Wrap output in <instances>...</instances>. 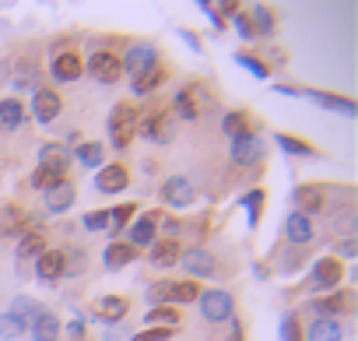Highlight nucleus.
<instances>
[{"instance_id": "nucleus-1", "label": "nucleus", "mask_w": 358, "mask_h": 341, "mask_svg": "<svg viewBox=\"0 0 358 341\" xmlns=\"http://www.w3.org/2000/svg\"><path fill=\"white\" fill-rule=\"evenodd\" d=\"M201 299V285L183 278H162V281H151L148 285V302L151 306H179V302H197Z\"/></svg>"}, {"instance_id": "nucleus-2", "label": "nucleus", "mask_w": 358, "mask_h": 341, "mask_svg": "<svg viewBox=\"0 0 358 341\" xmlns=\"http://www.w3.org/2000/svg\"><path fill=\"white\" fill-rule=\"evenodd\" d=\"M134 134H137V109L130 102H116L113 113H109V141H113V148L116 151L130 148Z\"/></svg>"}, {"instance_id": "nucleus-3", "label": "nucleus", "mask_w": 358, "mask_h": 341, "mask_svg": "<svg viewBox=\"0 0 358 341\" xmlns=\"http://www.w3.org/2000/svg\"><path fill=\"white\" fill-rule=\"evenodd\" d=\"M197 306H201V316H204L208 323H225V320H232V313H236V299H232V292H225V288H208V292H201Z\"/></svg>"}, {"instance_id": "nucleus-4", "label": "nucleus", "mask_w": 358, "mask_h": 341, "mask_svg": "<svg viewBox=\"0 0 358 341\" xmlns=\"http://www.w3.org/2000/svg\"><path fill=\"white\" fill-rule=\"evenodd\" d=\"M176 264H183V271H190V281L194 278H215L218 274V257L204 246H187V250H179V260Z\"/></svg>"}, {"instance_id": "nucleus-5", "label": "nucleus", "mask_w": 358, "mask_h": 341, "mask_svg": "<svg viewBox=\"0 0 358 341\" xmlns=\"http://www.w3.org/2000/svg\"><path fill=\"white\" fill-rule=\"evenodd\" d=\"M341 278H344V264L337 260V257H320L316 264H313V274H309V288L313 292H334L337 285H341Z\"/></svg>"}, {"instance_id": "nucleus-6", "label": "nucleus", "mask_w": 358, "mask_h": 341, "mask_svg": "<svg viewBox=\"0 0 358 341\" xmlns=\"http://www.w3.org/2000/svg\"><path fill=\"white\" fill-rule=\"evenodd\" d=\"M158 218H162V211H144L141 218H134L127 225V243L134 250H144V246L158 243Z\"/></svg>"}, {"instance_id": "nucleus-7", "label": "nucleus", "mask_w": 358, "mask_h": 341, "mask_svg": "<svg viewBox=\"0 0 358 341\" xmlns=\"http://www.w3.org/2000/svg\"><path fill=\"white\" fill-rule=\"evenodd\" d=\"M155 64H158V50H155V46H148V43L130 46V50L120 57V67H123V74H130V81H134V78H141L144 71H151Z\"/></svg>"}, {"instance_id": "nucleus-8", "label": "nucleus", "mask_w": 358, "mask_h": 341, "mask_svg": "<svg viewBox=\"0 0 358 341\" xmlns=\"http://www.w3.org/2000/svg\"><path fill=\"white\" fill-rule=\"evenodd\" d=\"M88 74L95 78V81H102V85H116L120 81V74H123V67H120V57L116 53H109V50H95L92 57H88Z\"/></svg>"}, {"instance_id": "nucleus-9", "label": "nucleus", "mask_w": 358, "mask_h": 341, "mask_svg": "<svg viewBox=\"0 0 358 341\" xmlns=\"http://www.w3.org/2000/svg\"><path fill=\"white\" fill-rule=\"evenodd\" d=\"M299 99H313L316 106L334 109V113H341V116H348V120L358 116V102L348 99V95H334V92H320V88H299Z\"/></svg>"}, {"instance_id": "nucleus-10", "label": "nucleus", "mask_w": 358, "mask_h": 341, "mask_svg": "<svg viewBox=\"0 0 358 341\" xmlns=\"http://www.w3.org/2000/svg\"><path fill=\"white\" fill-rule=\"evenodd\" d=\"M29 106H32V116H36L39 123H53V120L60 116V109H64V99H60L57 88H46V85H43V88L32 92V102H29Z\"/></svg>"}, {"instance_id": "nucleus-11", "label": "nucleus", "mask_w": 358, "mask_h": 341, "mask_svg": "<svg viewBox=\"0 0 358 341\" xmlns=\"http://www.w3.org/2000/svg\"><path fill=\"white\" fill-rule=\"evenodd\" d=\"M162 201H165L169 208H190V204L197 201V190H194L190 176H169V180L162 183Z\"/></svg>"}, {"instance_id": "nucleus-12", "label": "nucleus", "mask_w": 358, "mask_h": 341, "mask_svg": "<svg viewBox=\"0 0 358 341\" xmlns=\"http://www.w3.org/2000/svg\"><path fill=\"white\" fill-rule=\"evenodd\" d=\"M264 155H267V148H264V141H260L257 134L232 137V162H236L239 169H250V165H257Z\"/></svg>"}, {"instance_id": "nucleus-13", "label": "nucleus", "mask_w": 358, "mask_h": 341, "mask_svg": "<svg viewBox=\"0 0 358 341\" xmlns=\"http://www.w3.org/2000/svg\"><path fill=\"white\" fill-rule=\"evenodd\" d=\"M67 165H71V148H67V144H60V141H50V144H43V148H39V169L53 173L57 180H64Z\"/></svg>"}, {"instance_id": "nucleus-14", "label": "nucleus", "mask_w": 358, "mask_h": 341, "mask_svg": "<svg viewBox=\"0 0 358 341\" xmlns=\"http://www.w3.org/2000/svg\"><path fill=\"white\" fill-rule=\"evenodd\" d=\"M50 74H53V81H57V85H71V81H78V78L85 74V64H81V57H78L74 50H64V53H57V57H53Z\"/></svg>"}, {"instance_id": "nucleus-15", "label": "nucleus", "mask_w": 358, "mask_h": 341, "mask_svg": "<svg viewBox=\"0 0 358 341\" xmlns=\"http://www.w3.org/2000/svg\"><path fill=\"white\" fill-rule=\"evenodd\" d=\"M127 183H130V173H127V165H120V162L102 165L99 176H95V190L99 194H120V190H127Z\"/></svg>"}, {"instance_id": "nucleus-16", "label": "nucleus", "mask_w": 358, "mask_h": 341, "mask_svg": "<svg viewBox=\"0 0 358 341\" xmlns=\"http://www.w3.org/2000/svg\"><path fill=\"white\" fill-rule=\"evenodd\" d=\"M295 204H299V215H320L323 208H327V194H323V187H316V183H302V187H295Z\"/></svg>"}, {"instance_id": "nucleus-17", "label": "nucleus", "mask_w": 358, "mask_h": 341, "mask_svg": "<svg viewBox=\"0 0 358 341\" xmlns=\"http://www.w3.org/2000/svg\"><path fill=\"white\" fill-rule=\"evenodd\" d=\"M29 225V215L18 204H4L0 208V239H22Z\"/></svg>"}, {"instance_id": "nucleus-18", "label": "nucleus", "mask_w": 358, "mask_h": 341, "mask_svg": "<svg viewBox=\"0 0 358 341\" xmlns=\"http://www.w3.org/2000/svg\"><path fill=\"white\" fill-rule=\"evenodd\" d=\"M355 295L351 292H341V288H334V292H327V299H316L313 302V309L323 316V320H337L341 313H348L355 302H351Z\"/></svg>"}, {"instance_id": "nucleus-19", "label": "nucleus", "mask_w": 358, "mask_h": 341, "mask_svg": "<svg viewBox=\"0 0 358 341\" xmlns=\"http://www.w3.org/2000/svg\"><path fill=\"white\" fill-rule=\"evenodd\" d=\"M60 330H64V323H60V316H57L53 309H43V313L29 323L32 341H60Z\"/></svg>"}, {"instance_id": "nucleus-20", "label": "nucleus", "mask_w": 358, "mask_h": 341, "mask_svg": "<svg viewBox=\"0 0 358 341\" xmlns=\"http://www.w3.org/2000/svg\"><path fill=\"white\" fill-rule=\"evenodd\" d=\"M43 201H46V211H50V215H64V211L74 204V183L57 180V183L43 194Z\"/></svg>"}, {"instance_id": "nucleus-21", "label": "nucleus", "mask_w": 358, "mask_h": 341, "mask_svg": "<svg viewBox=\"0 0 358 341\" xmlns=\"http://www.w3.org/2000/svg\"><path fill=\"white\" fill-rule=\"evenodd\" d=\"M285 236H288V243H292V246L306 250V246L313 243V218H306V215L292 211V215H288V222H285Z\"/></svg>"}, {"instance_id": "nucleus-22", "label": "nucleus", "mask_w": 358, "mask_h": 341, "mask_svg": "<svg viewBox=\"0 0 358 341\" xmlns=\"http://www.w3.org/2000/svg\"><path fill=\"white\" fill-rule=\"evenodd\" d=\"M36 278L46 281V285L64 278V250H43L36 257Z\"/></svg>"}, {"instance_id": "nucleus-23", "label": "nucleus", "mask_w": 358, "mask_h": 341, "mask_svg": "<svg viewBox=\"0 0 358 341\" xmlns=\"http://www.w3.org/2000/svg\"><path fill=\"white\" fill-rule=\"evenodd\" d=\"M15 88H18V92H36V88H43V74H39V64H36L32 57H22V60L15 64Z\"/></svg>"}, {"instance_id": "nucleus-24", "label": "nucleus", "mask_w": 358, "mask_h": 341, "mask_svg": "<svg viewBox=\"0 0 358 341\" xmlns=\"http://www.w3.org/2000/svg\"><path fill=\"white\" fill-rule=\"evenodd\" d=\"M137 253H141V250H134L127 239H113V243H106L102 260H106V267H109V271H120V267L134 264V260H137Z\"/></svg>"}, {"instance_id": "nucleus-25", "label": "nucleus", "mask_w": 358, "mask_h": 341, "mask_svg": "<svg viewBox=\"0 0 358 341\" xmlns=\"http://www.w3.org/2000/svg\"><path fill=\"white\" fill-rule=\"evenodd\" d=\"M29 120V109L22 99H0V127L4 130H22Z\"/></svg>"}, {"instance_id": "nucleus-26", "label": "nucleus", "mask_w": 358, "mask_h": 341, "mask_svg": "<svg viewBox=\"0 0 358 341\" xmlns=\"http://www.w3.org/2000/svg\"><path fill=\"white\" fill-rule=\"evenodd\" d=\"M148 260H151V267H158V271L172 267V264L179 260V243H176V239H158V243H151V246H148Z\"/></svg>"}, {"instance_id": "nucleus-27", "label": "nucleus", "mask_w": 358, "mask_h": 341, "mask_svg": "<svg viewBox=\"0 0 358 341\" xmlns=\"http://www.w3.org/2000/svg\"><path fill=\"white\" fill-rule=\"evenodd\" d=\"M341 337H344L341 320H323V316H316V320L306 327V341H341Z\"/></svg>"}, {"instance_id": "nucleus-28", "label": "nucleus", "mask_w": 358, "mask_h": 341, "mask_svg": "<svg viewBox=\"0 0 358 341\" xmlns=\"http://www.w3.org/2000/svg\"><path fill=\"white\" fill-rule=\"evenodd\" d=\"M137 130H141L148 141H172V120L162 116V113H151L144 123H137Z\"/></svg>"}, {"instance_id": "nucleus-29", "label": "nucleus", "mask_w": 358, "mask_h": 341, "mask_svg": "<svg viewBox=\"0 0 358 341\" xmlns=\"http://www.w3.org/2000/svg\"><path fill=\"white\" fill-rule=\"evenodd\" d=\"M250 127H253V116H250L246 109H229V113L222 116V134H229V137H243V134H253Z\"/></svg>"}, {"instance_id": "nucleus-30", "label": "nucleus", "mask_w": 358, "mask_h": 341, "mask_svg": "<svg viewBox=\"0 0 358 341\" xmlns=\"http://www.w3.org/2000/svg\"><path fill=\"white\" fill-rule=\"evenodd\" d=\"M165 78H169V71H165L162 64H155L151 71H144L141 78H134V81H130V88H134V95H151L158 85H165Z\"/></svg>"}, {"instance_id": "nucleus-31", "label": "nucleus", "mask_w": 358, "mask_h": 341, "mask_svg": "<svg viewBox=\"0 0 358 341\" xmlns=\"http://www.w3.org/2000/svg\"><path fill=\"white\" fill-rule=\"evenodd\" d=\"M71 158H78V162L88 165V169H99V165L106 162V144H102V141H78V151H74Z\"/></svg>"}, {"instance_id": "nucleus-32", "label": "nucleus", "mask_w": 358, "mask_h": 341, "mask_svg": "<svg viewBox=\"0 0 358 341\" xmlns=\"http://www.w3.org/2000/svg\"><path fill=\"white\" fill-rule=\"evenodd\" d=\"M172 102H176V116H179V120H197V116H201V102H197L194 85H190V88H179Z\"/></svg>"}, {"instance_id": "nucleus-33", "label": "nucleus", "mask_w": 358, "mask_h": 341, "mask_svg": "<svg viewBox=\"0 0 358 341\" xmlns=\"http://www.w3.org/2000/svg\"><path fill=\"white\" fill-rule=\"evenodd\" d=\"M43 250H46V236H43V232H25V236H22V243H18V250H15V260H18V267H22L25 260L39 257Z\"/></svg>"}, {"instance_id": "nucleus-34", "label": "nucleus", "mask_w": 358, "mask_h": 341, "mask_svg": "<svg viewBox=\"0 0 358 341\" xmlns=\"http://www.w3.org/2000/svg\"><path fill=\"white\" fill-rule=\"evenodd\" d=\"M127 309H130V302H127L123 295H102V299H99V316H102L106 323L123 320V316H127Z\"/></svg>"}, {"instance_id": "nucleus-35", "label": "nucleus", "mask_w": 358, "mask_h": 341, "mask_svg": "<svg viewBox=\"0 0 358 341\" xmlns=\"http://www.w3.org/2000/svg\"><path fill=\"white\" fill-rule=\"evenodd\" d=\"M43 309H46L43 302H36V299H29V295H18V299H11V309H8V313H11V316H18V320L29 327V323H32V320H36Z\"/></svg>"}, {"instance_id": "nucleus-36", "label": "nucleus", "mask_w": 358, "mask_h": 341, "mask_svg": "<svg viewBox=\"0 0 358 341\" xmlns=\"http://www.w3.org/2000/svg\"><path fill=\"white\" fill-rule=\"evenodd\" d=\"M250 25H253V36H274V15H271V8L253 4L250 8Z\"/></svg>"}, {"instance_id": "nucleus-37", "label": "nucleus", "mask_w": 358, "mask_h": 341, "mask_svg": "<svg viewBox=\"0 0 358 341\" xmlns=\"http://www.w3.org/2000/svg\"><path fill=\"white\" fill-rule=\"evenodd\" d=\"M274 141H278V148H281L285 155H299V158H313V155H316V148H313L309 141H299V137H292V134H274Z\"/></svg>"}, {"instance_id": "nucleus-38", "label": "nucleus", "mask_w": 358, "mask_h": 341, "mask_svg": "<svg viewBox=\"0 0 358 341\" xmlns=\"http://www.w3.org/2000/svg\"><path fill=\"white\" fill-rule=\"evenodd\" d=\"M144 323L148 327H179V309L176 306H151Z\"/></svg>"}, {"instance_id": "nucleus-39", "label": "nucleus", "mask_w": 358, "mask_h": 341, "mask_svg": "<svg viewBox=\"0 0 358 341\" xmlns=\"http://www.w3.org/2000/svg\"><path fill=\"white\" fill-rule=\"evenodd\" d=\"M134 215H137L134 204H116V208H109V232H113V236L123 232V229L134 222Z\"/></svg>"}, {"instance_id": "nucleus-40", "label": "nucleus", "mask_w": 358, "mask_h": 341, "mask_svg": "<svg viewBox=\"0 0 358 341\" xmlns=\"http://www.w3.org/2000/svg\"><path fill=\"white\" fill-rule=\"evenodd\" d=\"M25 330H29V327H25L18 316H11V313H0V341H18Z\"/></svg>"}, {"instance_id": "nucleus-41", "label": "nucleus", "mask_w": 358, "mask_h": 341, "mask_svg": "<svg viewBox=\"0 0 358 341\" xmlns=\"http://www.w3.org/2000/svg\"><path fill=\"white\" fill-rule=\"evenodd\" d=\"M243 208H246V215H250V229H257V222H260V208H264V190L253 187V190L243 197Z\"/></svg>"}, {"instance_id": "nucleus-42", "label": "nucleus", "mask_w": 358, "mask_h": 341, "mask_svg": "<svg viewBox=\"0 0 358 341\" xmlns=\"http://www.w3.org/2000/svg\"><path fill=\"white\" fill-rule=\"evenodd\" d=\"M281 341H302V316L295 309L285 313V320H281Z\"/></svg>"}, {"instance_id": "nucleus-43", "label": "nucleus", "mask_w": 358, "mask_h": 341, "mask_svg": "<svg viewBox=\"0 0 358 341\" xmlns=\"http://www.w3.org/2000/svg\"><path fill=\"white\" fill-rule=\"evenodd\" d=\"M236 64H239V67H246V71H250L253 78H260V81H264V78H271L267 64H264V60H257L253 53H236Z\"/></svg>"}, {"instance_id": "nucleus-44", "label": "nucleus", "mask_w": 358, "mask_h": 341, "mask_svg": "<svg viewBox=\"0 0 358 341\" xmlns=\"http://www.w3.org/2000/svg\"><path fill=\"white\" fill-rule=\"evenodd\" d=\"M81 225H85L88 232H102V229H109V211H88V215L81 218Z\"/></svg>"}, {"instance_id": "nucleus-45", "label": "nucleus", "mask_w": 358, "mask_h": 341, "mask_svg": "<svg viewBox=\"0 0 358 341\" xmlns=\"http://www.w3.org/2000/svg\"><path fill=\"white\" fill-rule=\"evenodd\" d=\"M176 334V327H148V330H137L134 341H169Z\"/></svg>"}, {"instance_id": "nucleus-46", "label": "nucleus", "mask_w": 358, "mask_h": 341, "mask_svg": "<svg viewBox=\"0 0 358 341\" xmlns=\"http://www.w3.org/2000/svg\"><path fill=\"white\" fill-rule=\"evenodd\" d=\"M53 183H57V176H53V173H46V169H36L32 180H29V187H32V190H43V194H46Z\"/></svg>"}, {"instance_id": "nucleus-47", "label": "nucleus", "mask_w": 358, "mask_h": 341, "mask_svg": "<svg viewBox=\"0 0 358 341\" xmlns=\"http://www.w3.org/2000/svg\"><path fill=\"white\" fill-rule=\"evenodd\" d=\"M232 25H236L239 39H253V25H250V15H246V11H236V15H232Z\"/></svg>"}, {"instance_id": "nucleus-48", "label": "nucleus", "mask_w": 358, "mask_h": 341, "mask_svg": "<svg viewBox=\"0 0 358 341\" xmlns=\"http://www.w3.org/2000/svg\"><path fill=\"white\" fill-rule=\"evenodd\" d=\"M60 334H67V337L81 341V337H85V320H81V316H74L71 323H64V330H60Z\"/></svg>"}, {"instance_id": "nucleus-49", "label": "nucleus", "mask_w": 358, "mask_h": 341, "mask_svg": "<svg viewBox=\"0 0 358 341\" xmlns=\"http://www.w3.org/2000/svg\"><path fill=\"white\" fill-rule=\"evenodd\" d=\"M337 253H341V257H358V239H355V236H344V239L337 243Z\"/></svg>"}, {"instance_id": "nucleus-50", "label": "nucleus", "mask_w": 358, "mask_h": 341, "mask_svg": "<svg viewBox=\"0 0 358 341\" xmlns=\"http://www.w3.org/2000/svg\"><path fill=\"white\" fill-rule=\"evenodd\" d=\"M243 334H246V323L232 316V330H229V341H243Z\"/></svg>"}, {"instance_id": "nucleus-51", "label": "nucleus", "mask_w": 358, "mask_h": 341, "mask_svg": "<svg viewBox=\"0 0 358 341\" xmlns=\"http://www.w3.org/2000/svg\"><path fill=\"white\" fill-rule=\"evenodd\" d=\"M179 36H183V39L190 43V50H201V39H197V32H190V29H179Z\"/></svg>"}]
</instances>
